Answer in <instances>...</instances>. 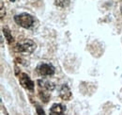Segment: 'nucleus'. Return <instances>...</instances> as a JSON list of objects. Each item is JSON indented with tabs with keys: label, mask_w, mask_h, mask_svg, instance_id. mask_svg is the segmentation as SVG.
<instances>
[{
	"label": "nucleus",
	"mask_w": 122,
	"mask_h": 115,
	"mask_svg": "<svg viewBox=\"0 0 122 115\" xmlns=\"http://www.w3.org/2000/svg\"><path fill=\"white\" fill-rule=\"evenodd\" d=\"M37 45L35 42H33L30 39H26L23 42L17 43L15 50L19 53H25V54H31L35 51Z\"/></svg>",
	"instance_id": "obj_2"
},
{
	"label": "nucleus",
	"mask_w": 122,
	"mask_h": 115,
	"mask_svg": "<svg viewBox=\"0 0 122 115\" xmlns=\"http://www.w3.org/2000/svg\"><path fill=\"white\" fill-rule=\"evenodd\" d=\"M66 107L60 103H55L52 105L49 113L50 115H65Z\"/></svg>",
	"instance_id": "obj_5"
},
{
	"label": "nucleus",
	"mask_w": 122,
	"mask_h": 115,
	"mask_svg": "<svg viewBox=\"0 0 122 115\" xmlns=\"http://www.w3.org/2000/svg\"><path fill=\"white\" fill-rule=\"evenodd\" d=\"M39 95H40V98L43 101L44 103H47L49 99H50V92L45 91V90H42V91H40L39 92Z\"/></svg>",
	"instance_id": "obj_8"
},
{
	"label": "nucleus",
	"mask_w": 122,
	"mask_h": 115,
	"mask_svg": "<svg viewBox=\"0 0 122 115\" xmlns=\"http://www.w3.org/2000/svg\"><path fill=\"white\" fill-rule=\"evenodd\" d=\"M10 2H15V0H10Z\"/></svg>",
	"instance_id": "obj_13"
},
{
	"label": "nucleus",
	"mask_w": 122,
	"mask_h": 115,
	"mask_svg": "<svg viewBox=\"0 0 122 115\" xmlns=\"http://www.w3.org/2000/svg\"><path fill=\"white\" fill-rule=\"evenodd\" d=\"M14 21L20 27L24 29H30L35 23V19L31 14L27 12H23L14 16Z\"/></svg>",
	"instance_id": "obj_1"
},
{
	"label": "nucleus",
	"mask_w": 122,
	"mask_h": 115,
	"mask_svg": "<svg viewBox=\"0 0 122 115\" xmlns=\"http://www.w3.org/2000/svg\"><path fill=\"white\" fill-rule=\"evenodd\" d=\"M19 81L21 83V85L26 90L33 91L34 90V82L31 80L28 75H26L25 73H22L19 75Z\"/></svg>",
	"instance_id": "obj_4"
},
{
	"label": "nucleus",
	"mask_w": 122,
	"mask_h": 115,
	"mask_svg": "<svg viewBox=\"0 0 122 115\" xmlns=\"http://www.w3.org/2000/svg\"><path fill=\"white\" fill-rule=\"evenodd\" d=\"M71 4V0H55V5L59 8H67Z\"/></svg>",
	"instance_id": "obj_10"
},
{
	"label": "nucleus",
	"mask_w": 122,
	"mask_h": 115,
	"mask_svg": "<svg viewBox=\"0 0 122 115\" xmlns=\"http://www.w3.org/2000/svg\"><path fill=\"white\" fill-rule=\"evenodd\" d=\"M3 34L5 35V38H6L8 43L10 44V43L13 42V37H12V35L10 33V30L8 29V28H4L3 29Z\"/></svg>",
	"instance_id": "obj_9"
},
{
	"label": "nucleus",
	"mask_w": 122,
	"mask_h": 115,
	"mask_svg": "<svg viewBox=\"0 0 122 115\" xmlns=\"http://www.w3.org/2000/svg\"><path fill=\"white\" fill-rule=\"evenodd\" d=\"M38 85L41 89L48 91V92H52L56 88V85L53 82H51L50 80H47V79H39L38 80Z\"/></svg>",
	"instance_id": "obj_7"
},
{
	"label": "nucleus",
	"mask_w": 122,
	"mask_h": 115,
	"mask_svg": "<svg viewBox=\"0 0 122 115\" xmlns=\"http://www.w3.org/2000/svg\"><path fill=\"white\" fill-rule=\"evenodd\" d=\"M120 11H121V13H122V6H121V9H120Z\"/></svg>",
	"instance_id": "obj_14"
},
{
	"label": "nucleus",
	"mask_w": 122,
	"mask_h": 115,
	"mask_svg": "<svg viewBox=\"0 0 122 115\" xmlns=\"http://www.w3.org/2000/svg\"><path fill=\"white\" fill-rule=\"evenodd\" d=\"M37 72L41 76H50L53 75L56 69L51 63H45V62H41L37 66Z\"/></svg>",
	"instance_id": "obj_3"
},
{
	"label": "nucleus",
	"mask_w": 122,
	"mask_h": 115,
	"mask_svg": "<svg viewBox=\"0 0 122 115\" xmlns=\"http://www.w3.org/2000/svg\"><path fill=\"white\" fill-rule=\"evenodd\" d=\"M36 110H37L38 115H45L44 110L42 109V108H41L40 105H36Z\"/></svg>",
	"instance_id": "obj_11"
},
{
	"label": "nucleus",
	"mask_w": 122,
	"mask_h": 115,
	"mask_svg": "<svg viewBox=\"0 0 122 115\" xmlns=\"http://www.w3.org/2000/svg\"><path fill=\"white\" fill-rule=\"evenodd\" d=\"M59 96L63 100H70L72 96L71 91L67 84H63L59 89Z\"/></svg>",
	"instance_id": "obj_6"
},
{
	"label": "nucleus",
	"mask_w": 122,
	"mask_h": 115,
	"mask_svg": "<svg viewBox=\"0 0 122 115\" xmlns=\"http://www.w3.org/2000/svg\"><path fill=\"white\" fill-rule=\"evenodd\" d=\"M5 14H6V12H4V5H3V2L1 1V19L4 17Z\"/></svg>",
	"instance_id": "obj_12"
}]
</instances>
